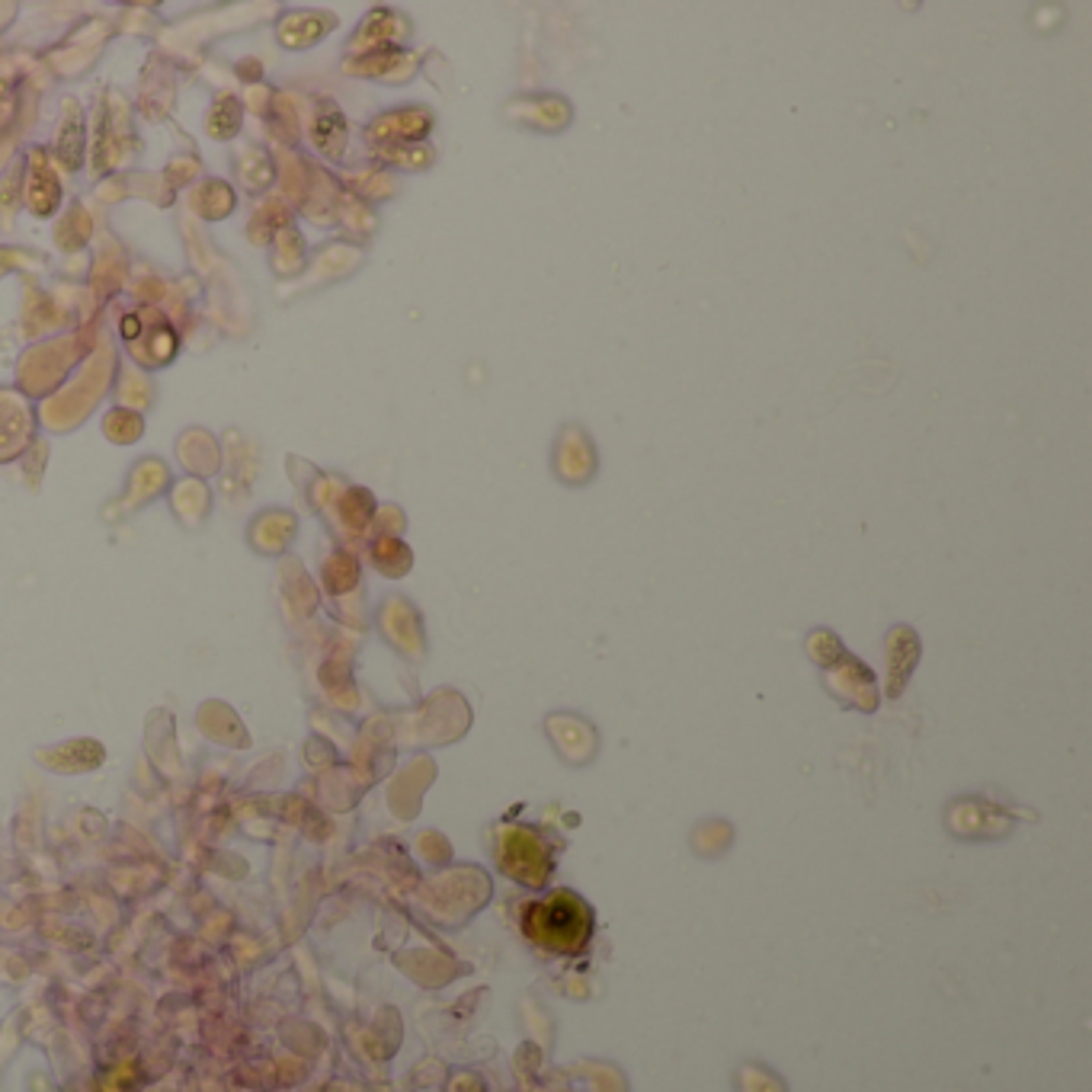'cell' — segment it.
<instances>
[{"label":"cell","mask_w":1092,"mask_h":1092,"mask_svg":"<svg viewBox=\"0 0 1092 1092\" xmlns=\"http://www.w3.org/2000/svg\"><path fill=\"white\" fill-rule=\"evenodd\" d=\"M507 112L516 122H532L538 129H561L570 119V106L561 97H523L513 100Z\"/></svg>","instance_id":"2"},{"label":"cell","mask_w":1092,"mask_h":1092,"mask_svg":"<svg viewBox=\"0 0 1092 1092\" xmlns=\"http://www.w3.org/2000/svg\"><path fill=\"white\" fill-rule=\"evenodd\" d=\"M45 167H39L36 174H32V183H29V205L36 209L39 215H45L42 209V199H49V209L55 202H59V183H45Z\"/></svg>","instance_id":"4"},{"label":"cell","mask_w":1092,"mask_h":1092,"mask_svg":"<svg viewBox=\"0 0 1092 1092\" xmlns=\"http://www.w3.org/2000/svg\"><path fill=\"white\" fill-rule=\"evenodd\" d=\"M80 154H84V125L77 122V116H67L59 138V160L67 170H74L80 164Z\"/></svg>","instance_id":"3"},{"label":"cell","mask_w":1092,"mask_h":1092,"mask_svg":"<svg viewBox=\"0 0 1092 1092\" xmlns=\"http://www.w3.org/2000/svg\"><path fill=\"white\" fill-rule=\"evenodd\" d=\"M593 933V913L577 894L555 891L525 910V936L555 955H573Z\"/></svg>","instance_id":"1"}]
</instances>
